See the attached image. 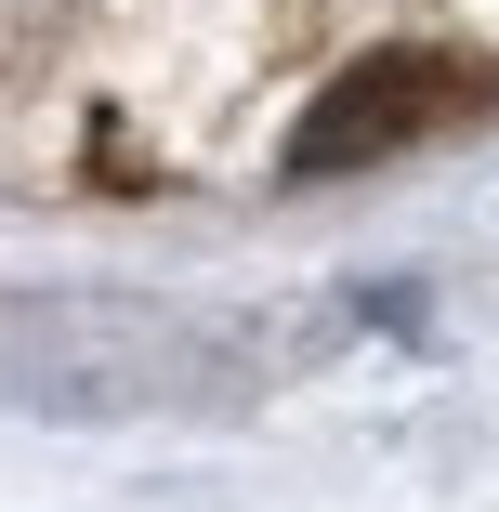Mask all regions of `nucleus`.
Instances as JSON below:
<instances>
[{"label": "nucleus", "instance_id": "nucleus-1", "mask_svg": "<svg viewBox=\"0 0 499 512\" xmlns=\"http://www.w3.org/2000/svg\"><path fill=\"white\" fill-rule=\"evenodd\" d=\"M0 381L27 407H158V394H211L224 342L145 302H40L0 329Z\"/></svg>", "mask_w": 499, "mask_h": 512}, {"label": "nucleus", "instance_id": "nucleus-2", "mask_svg": "<svg viewBox=\"0 0 499 512\" xmlns=\"http://www.w3.org/2000/svg\"><path fill=\"white\" fill-rule=\"evenodd\" d=\"M473 106H486V79H460V66H434V53H368V66L329 79V106L289 132V171L394 158V145H421V132H447V119H473Z\"/></svg>", "mask_w": 499, "mask_h": 512}]
</instances>
